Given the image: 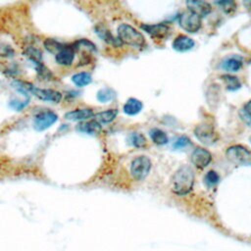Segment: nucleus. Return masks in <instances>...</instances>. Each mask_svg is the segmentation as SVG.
Returning a JSON list of instances; mask_svg holds the SVG:
<instances>
[{
    "mask_svg": "<svg viewBox=\"0 0 251 251\" xmlns=\"http://www.w3.org/2000/svg\"><path fill=\"white\" fill-rule=\"evenodd\" d=\"M194 173L191 167L183 165L179 167L171 178V189L176 195H186L194 185Z\"/></svg>",
    "mask_w": 251,
    "mask_h": 251,
    "instance_id": "1",
    "label": "nucleus"
},
{
    "mask_svg": "<svg viewBox=\"0 0 251 251\" xmlns=\"http://www.w3.org/2000/svg\"><path fill=\"white\" fill-rule=\"evenodd\" d=\"M14 87L17 88L19 91L26 94L31 93L36 98L45 101V102H51V103H59L62 99V94L53 89H46V88H39L31 84L30 82L26 81H21V80H15L13 82Z\"/></svg>",
    "mask_w": 251,
    "mask_h": 251,
    "instance_id": "2",
    "label": "nucleus"
},
{
    "mask_svg": "<svg viewBox=\"0 0 251 251\" xmlns=\"http://www.w3.org/2000/svg\"><path fill=\"white\" fill-rule=\"evenodd\" d=\"M117 32L118 38L122 42V44L125 43L134 48H142L146 44L143 34L127 24L120 25L118 26Z\"/></svg>",
    "mask_w": 251,
    "mask_h": 251,
    "instance_id": "3",
    "label": "nucleus"
},
{
    "mask_svg": "<svg viewBox=\"0 0 251 251\" xmlns=\"http://www.w3.org/2000/svg\"><path fill=\"white\" fill-rule=\"evenodd\" d=\"M151 161L147 156H138L130 163V174L135 180H143L149 174Z\"/></svg>",
    "mask_w": 251,
    "mask_h": 251,
    "instance_id": "4",
    "label": "nucleus"
},
{
    "mask_svg": "<svg viewBox=\"0 0 251 251\" xmlns=\"http://www.w3.org/2000/svg\"><path fill=\"white\" fill-rule=\"evenodd\" d=\"M178 24L185 31L189 33H194L200 29L202 25V21L200 16L191 12L190 10H186L179 15Z\"/></svg>",
    "mask_w": 251,
    "mask_h": 251,
    "instance_id": "5",
    "label": "nucleus"
},
{
    "mask_svg": "<svg viewBox=\"0 0 251 251\" xmlns=\"http://www.w3.org/2000/svg\"><path fill=\"white\" fill-rule=\"evenodd\" d=\"M194 135L201 143L208 146L215 144L219 138L213 126L206 123H202L194 128Z\"/></svg>",
    "mask_w": 251,
    "mask_h": 251,
    "instance_id": "6",
    "label": "nucleus"
},
{
    "mask_svg": "<svg viewBox=\"0 0 251 251\" xmlns=\"http://www.w3.org/2000/svg\"><path fill=\"white\" fill-rule=\"evenodd\" d=\"M226 158L235 164L247 163L251 160V152L242 145H232L226 152Z\"/></svg>",
    "mask_w": 251,
    "mask_h": 251,
    "instance_id": "7",
    "label": "nucleus"
},
{
    "mask_svg": "<svg viewBox=\"0 0 251 251\" xmlns=\"http://www.w3.org/2000/svg\"><path fill=\"white\" fill-rule=\"evenodd\" d=\"M58 121V115L50 110L39 112L34 117V127L38 131L45 130L49 128Z\"/></svg>",
    "mask_w": 251,
    "mask_h": 251,
    "instance_id": "8",
    "label": "nucleus"
},
{
    "mask_svg": "<svg viewBox=\"0 0 251 251\" xmlns=\"http://www.w3.org/2000/svg\"><path fill=\"white\" fill-rule=\"evenodd\" d=\"M140 27L147 32L151 37L157 38V39H163L165 38L170 31L169 25L163 23L159 24H154V25H149V24H142Z\"/></svg>",
    "mask_w": 251,
    "mask_h": 251,
    "instance_id": "9",
    "label": "nucleus"
},
{
    "mask_svg": "<svg viewBox=\"0 0 251 251\" xmlns=\"http://www.w3.org/2000/svg\"><path fill=\"white\" fill-rule=\"evenodd\" d=\"M191 161L195 167L199 169H204L211 163L212 155L207 149L199 147L192 152Z\"/></svg>",
    "mask_w": 251,
    "mask_h": 251,
    "instance_id": "10",
    "label": "nucleus"
},
{
    "mask_svg": "<svg viewBox=\"0 0 251 251\" xmlns=\"http://www.w3.org/2000/svg\"><path fill=\"white\" fill-rule=\"evenodd\" d=\"M75 51L73 45H66L55 55L56 63L63 67L71 66L75 60Z\"/></svg>",
    "mask_w": 251,
    "mask_h": 251,
    "instance_id": "11",
    "label": "nucleus"
},
{
    "mask_svg": "<svg viewBox=\"0 0 251 251\" xmlns=\"http://www.w3.org/2000/svg\"><path fill=\"white\" fill-rule=\"evenodd\" d=\"M94 117V112L89 108H81L70 111L65 114L64 118L72 122H85Z\"/></svg>",
    "mask_w": 251,
    "mask_h": 251,
    "instance_id": "12",
    "label": "nucleus"
},
{
    "mask_svg": "<svg viewBox=\"0 0 251 251\" xmlns=\"http://www.w3.org/2000/svg\"><path fill=\"white\" fill-rule=\"evenodd\" d=\"M194 45H195L194 40L183 34L176 36L173 41V48L178 52H186L192 49Z\"/></svg>",
    "mask_w": 251,
    "mask_h": 251,
    "instance_id": "13",
    "label": "nucleus"
},
{
    "mask_svg": "<svg viewBox=\"0 0 251 251\" xmlns=\"http://www.w3.org/2000/svg\"><path fill=\"white\" fill-rule=\"evenodd\" d=\"M186 5L188 10L197 14L200 17L208 15L212 10L211 5L205 1H187Z\"/></svg>",
    "mask_w": 251,
    "mask_h": 251,
    "instance_id": "14",
    "label": "nucleus"
},
{
    "mask_svg": "<svg viewBox=\"0 0 251 251\" xmlns=\"http://www.w3.org/2000/svg\"><path fill=\"white\" fill-rule=\"evenodd\" d=\"M76 129L80 132L94 135V134L100 133L102 126L97 121L92 120V121H85V122L79 123L76 126Z\"/></svg>",
    "mask_w": 251,
    "mask_h": 251,
    "instance_id": "15",
    "label": "nucleus"
},
{
    "mask_svg": "<svg viewBox=\"0 0 251 251\" xmlns=\"http://www.w3.org/2000/svg\"><path fill=\"white\" fill-rule=\"evenodd\" d=\"M95 32L97 33V35L101 39H103L108 44H111V45H113L115 47H119V46L122 45V42L119 40V38H116L115 36H113L111 31L109 29H107L103 25L95 26Z\"/></svg>",
    "mask_w": 251,
    "mask_h": 251,
    "instance_id": "16",
    "label": "nucleus"
},
{
    "mask_svg": "<svg viewBox=\"0 0 251 251\" xmlns=\"http://www.w3.org/2000/svg\"><path fill=\"white\" fill-rule=\"evenodd\" d=\"M143 108V104L140 100L136 98H129L126 100V102L124 105V113L127 116H134L140 113V111Z\"/></svg>",
    "mask_w": 251,
    "mask_h": 251,
    "instance_id": "17",
    "label": "nucleus"
},
{
    "mask_svg": "<svg viewBox=\"0 0 251 251\" xmlns=\"http://www.w3.org/2000/svg\"><path fill=\"white\" fill-rule=\"evenodd\" d=\"M117 115H118L117 109H108L106 111H102L97 114H94L93 118L100 125L101 124H110L117 118Z\"/></svg>",
    "mask_w": 251,
    "mask_h": 251,
    "instance_id": "18",
    "label": "nucleus"
},
{
    "mask_svg": "<svg viewBox=\"0 0 251 251\" xmlns=\"http://www.w3.org/2000/svg\"><path fill=\"white\" fill-rule=\"evenodd\" d=\"M72 81L77 87H84V86L88 85L89 83H91L92 76H91V75L89 73L80 72V73L75 74L72 76Z\"/></svg>",
    "mask_w": 251,
    "mask_h": 251,
    "instance_id": "19",
    "label": "nucleus"
},
{
    "mask_svg": "<svg viewBox=\"0 0 251 251\" xmlns=\"http://www.w3.org/2000/svg\"><path fill=\"white\" fill-rule=\"evenodd\" d=\"M242 67V61L237 57H229L223 62L222 68L227 72H238Z\"/></svg>",
    "mask_w": 251,
    "mask_h": 251,
    "instance_id": "20",
    "label": "nucleus"
},
{
    "mask_svg": "<svg viewBox=\"0 0 251 251\" xmlns=\"http://www.w3.org/2000/svg\"><path fill=\"white\" fill-rule=\"evenodd\" d=\"M149 135L151 140L157 145H165L169 141L166 132L159 128H151L149 131Z\"/></svg>",
    "mask_w": 251,
    "mask_h": 251,
    "instance_id": "21",
    "label": "nucleus"
},
{
    "mask_svg": "<svg viewBox=\"0 0 251 251\" xmlns=\"http://www.w3.org/2000/svg\"><path fill=\"white\" fill-rule=\"evenodd\" d=\"M128 144L135 148H143L146 145V138L142 133L131 132L127 137Z\"/></svg>",
    "mask_w": 251,
    "mask_h": 251,
    "instance_id": "22",
    "label": "nucleus"
},
{
    "mask_svg": "<svg viewBox=\"0 0 251 251\" xmlns=\"http://www.w3.org/2000/svg\"><path fill=\"white\" fill-rule=\"evenodd\" d=\"M222 79L226 83V87L229 91H235L241 87V82L237 76L231 75H222Z\"/></svg>",
    "mask_w": 251,
    "mask_h": 251,
    "instance_id": "23",
    "label": "nucleus"
},
{
    "mask_svg": "<svg viewBox=\"0 0 251 251\" xmlns=\"http://www.w3.org/2000/svg\"><path fill=\"white\" fill-rule=\"evenodd\" d=\"M45 49L50 52V53H53V54H57L59 51H61L66 45L57 41L56 39H53V38H47L45 39L44 43H43Z\"/></svg>",
    "mask_w": 251,
    "mask_h": 251,
    "instance_id": "24",
    "label": "nucleus"
},
{
    "mask_svg": "<svg viewBox=\"0 0 251 251\" xmlns=\"http://www.w3.org/2000/svg\"><path fill=\"white\" fill-rule=\"evenodd\" d=\"M96 97L100 103H108L114 99L115 91L112 88L104 87V88H101L100 90H98Z\"/></svg>",
    "mask_w": 251,
    "mask_h": 251,
    "instance_id": "25",
    "label": "nucleus"
},
{
    "mask_svg": "<svg viewBox=\"0 0 251 251\" xmlns=\"http://www.w3.org/2000/svg\"><path fill=\"white\" fill-rule=\"evenodd\" d=\"M25 56L33 63H40L42 59V53L40 50L34 48V47H27L25 51Z\"/></svg>",
    "mask_w": 251,
    "mask_h": 251,
    "instance_id": "26",
    "label": "nucleus"
},
{
    "mask_svg": "<svg viewBox=\"0 0 251 251\" xmlns=\"http://www.w3.org/2000/svg\"><path fill=\"white\" fill-rule=\"evenodd\" d=\"M34 67H35V71L37 73V75L43 78V79H49L50 77H52V74L51 72L49 71V69H47L41 62L40 63H35L33 64Z\"/></svg>",
    "mask_w": 251,
    "mask_h": 251,
    "instance_id": "27",
    "label": "nucleus"
},
{
    "mask_svg": "<svg viewBox=\"0 0 251 251\" xmlns=\"http://www.w3.org/2000/svg\"><path fill=\"white\" fill-rule=\"evenodd\" d=\"M79 46H82V47H84V48H86V49H88V50H90V51H96V46H95V44H94L93 42H91L90 40L85 39V38H81V39L77 40L76 42H75V43L73 44V47H74L75 50L78 49Z\"/></svg>",
    "mask_w": 251,
    "mask_h": 251,
    "instance_id": "28",
    "label": "nucleus"
},
{
    "mask_svg": "<svg viewBox=\"0 0 251 251\" xmlns=\"http://www.w3.org/2000/svg\"><path fill=\"white\" fill-rule=\"evenodd\" d=\"M204 180H205V183L207 184V186H214L219 182L220 176L215 171H209L206 174Z\"/></svg>",
    "mask_w": 251,
    "mask_h": 251,
    "instance_id": "29",
    "label": "nucleus"
},
{
    "mask_svg": "<svg viewBox=\"0 0 251 251\" xmlns=\"http://www.w3.org/2000/svg\"><path fill=\"white\" fill-rule=\"evenodd\" d=\"M14 55V49L9 44L0 41V56L4 58H12Z\"/></svg>",
    "mask_w": 251,
    "mask_h": 251,
    "instance_id": "30",
    "label": "nucleus"
},
{
    "mask_svg": "<svg viewBox=\"0 0 251 251\" xmlns=\"http://www.w3.org/2000/svg\"><path fill=\"white\" fill-rule=\"evenodd\" d=\"M190 144H191V141L187 136H179L175 141L173 147L175 149H183V148H186L187 146H189Z\"/></svg>",
    "mask_w": 251,
    "mask_h": 251,
    "instance_id": "31",
    "label": "nucleus"
},
{
    "mask_svg": "<svg viewBox=\"0 0 251 251\" xmlns=\"http://www.w3.org/2000/svg\"><path fill=\"white\" fill-rule=\"evenodd\" d=\"M226 13H232L235 10V3L233 1H219L216 2Z\"/></svg>",
    "mask_w": 251,
    "mask_h": 251,
    "instance_id": "32",
    "label": "nucleus"
},
{
    "mask_svg": "<svg viewBox=\"0 0 251 251\" xmlns=\"http://www.w3.org/2000/svg\"><path fill=\"white\" fill-rule=\"evenodd\" d=\"M28 104V100H11L9 105L12 109L16 111H22L24 110Z\"/></svg>",
    "mask_w": 251,
    "mask_h": 251,
    "instance_id": "33",
    "label": "nucleus"
},
{
    "mask_svg": "<svg viewBox=\"0 0 251 251\" xmlns=\"http://www.w3.org/2000/svg\"><path fill=\"white\" fill-rule=\"evenodd\" d=\"M243 110H244V111H246L248 114H250V115H251V100L245 104V106H244Z\"/></svg>",
    "mask_w": 251,
    "mask_h": 251,
    "instance_id": "34",
    "label": "nucleus"
},
{
    "mask_svg": "<svg viewBox=\"0 0 251 251\" xmlns=\"http://www.w3.org/2000/svg\"><path fill=\"white\" fill-rule=\"evenodd\" d=\"M244 5H245L248 9H251V1H249V2H244Z\"/></svg>",
    "mask_w": 251,
    "mask_h": 251,
    "instance_id": "35",
    "label": "nucleus"
},
{
    "mask_svg": "<svg viewBox=\"0 0 251 251\" xmlns=\"http://www.w3.org/2000/svg\"><path fill=\"white\" fill-rule=\"evenodd\" d=\"M250 142H251V136H250Z\"/></svg>",
    "mask_w": 251,
    "mask_h": 251,
    "instance_id": "36",
    "label": "nucleus"
}]
</instances>
